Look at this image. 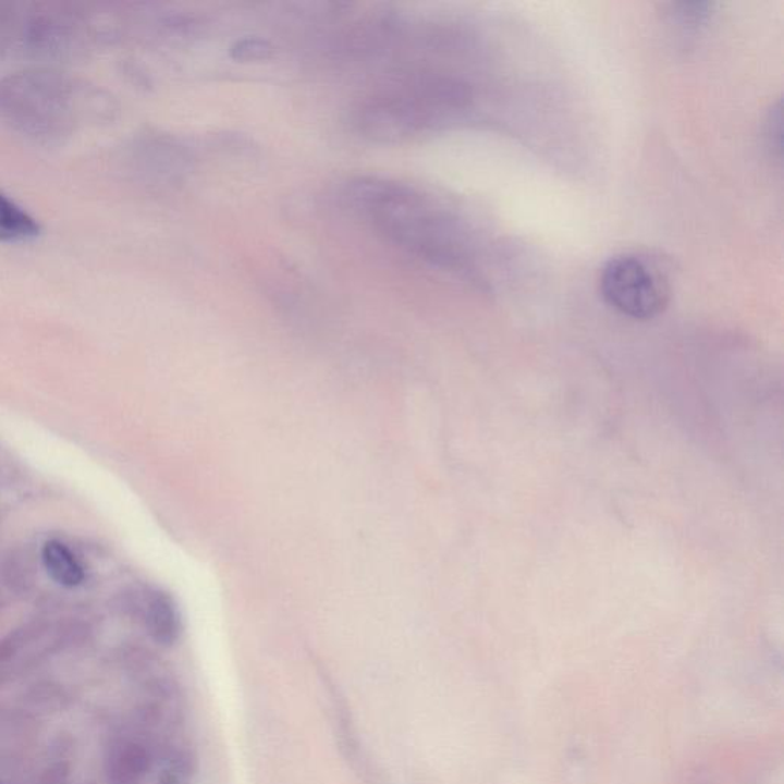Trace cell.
<instances>
[{
    "mask_svg": "<svg viewBox=\"0 0 784 784\" xmlns=\"http://www.w3.org/2000/svg\"><path fill=\"white\" fill-rule=\"evenodd\" d=\"M345 198L408 254L443 269L465 267L466 245L457 222L413 188L380 176H357L346 184Z\"/></svg>",
    "mask_w": 784,
    "mask_h": 784,
    "instance_id": "obj_1",
    "label": "cell"
},
{
    "mask_svg": "<svg viewBox=\"0 0 784 784\" xmlns=\"http://www.w3.org/2000/svg\"><path fill=\"white\" fill-rule=\"evenodd\" d=\"M98 96L54 71H24L0 82V122L34 142L54 143L97 112Z\"/></svg>",
    "mask_w": 784,
    "mask_h": 784,
    "instance_id": "obj_2",
    "label": "cell"
},
{
    "mask_svg": "<svg viewBox=\"0 0 784 784\" xmlns=\"http://www.w3.org/2000/svg\"><path fill=\"white\" fill-rule=\"evenodd\" d=\"M81 14L41 5H0V45L26 58H63L82 48Z\"/></svg>",
    "mask_w": 784,
    "mask_h": 784,
    "instance_id": "obj_3",
    "label": "cell"
},
{
    "mask_svg": "<svg viewBox=\"0 0 784 784\" xmlns=\"http://www.w3.org/2000/svg\"><path fill=\"white\" fill-rule=\"evenodd\" d=\"M599 289L610 307L632 319H653L665 310L670 285L665 274L646 256H614L605 264Z\"/></svg>",
    "mask_w": 784,
    "mask_h": 784,
    "instance_id": "obj_4",
    "label": "cell"
},
{
    "mask_svg": "<svg viewBox=\"0 0 784 784\" xmlns=\"http://www.w3.org/2000/svg\"><path fill=\"white\" fill-rule=\"evenodd\" d=\"M354 124L362 137L380 145H395L425 131L420 115L401 88L383 90L362 101Z\"/></svg>",
    "mask_w": 784,
    "mask_h": 784,
    "instance_id": "obj_5",
    "label": "cell"
},
{
    "mask_svg": "<svg viewBox=\"0 0 784 784\" xmlns=\"http://www.w3.org/2000/svg\"><path fill=\"white\" fill-rule=\"evenodd\" d=\"M194 152L180 139L156 135L134 146V164L143 179L154 184H176L194 168Z\"/></svg>",
    "mask_w": 784,
    "mask_h": 784,
    "instance_id": "obj_6",
    "label": "cell"
},
{
    "mask_svg": "<svg viewBox=\"0 0 784 784\" xmlns=\"http://www.w3.org/2000/svg\"><path fill=\"white\" fill-rule=\"evenodd\" d=\"M143 617L147 632L158 644L171 647L181 635L179 609L164 591H150L143 604Z\"/></svg>",
    "mask_w": 784,
    "mask_h": 784,
    "instance_id": "obj_7",
    "label": "cell"
},
{
    "mask_svg": "<svg viewBox=\"0 0 784 784\" xmlns=\"http://www.w3.org/2000/svg\"><path fill=\"white\" fill-rule=\"evenodd\" d=\"M41 560L49 576L60 586L77 587L85 579L81 563L63 542L48 541L41 552Z\"/></svg>",
    "mask_w": 784,
    "mask_h": 784,
    "instance_id": "obj_8",
    "label": "cell"
},
{
    "mask_svg": "<svg viewBox=\"0 0 784 784\" xmlns=\"http://www.w3.org/2000/svg\"><path fill=\"white\" fill-rule=\"evenodd\" d=\"M39 233L40 225L32 215L0 194V243H26Z\"/></svg>",
    "mask_w": 784,
    "mask_h": 784,
    "instance_id": "obj_9",
    "label": "cell"
},
{
    "mask_svg": "<svg viewBox=\"0 0 784 784\" xmlns=\"http://www.w3.org/2000/svg\"><path fill=\"white\" fill-rule=\"evenodd\" d=\"M277 48L261 37H244L230 47V59L241 63L266 62L273 58Z\"/></svg>",
    "mask_w": 784,
    "mask_h": 784,
    "instance_id": "obj_10",
    "label": "cell"
}]
</instances>
